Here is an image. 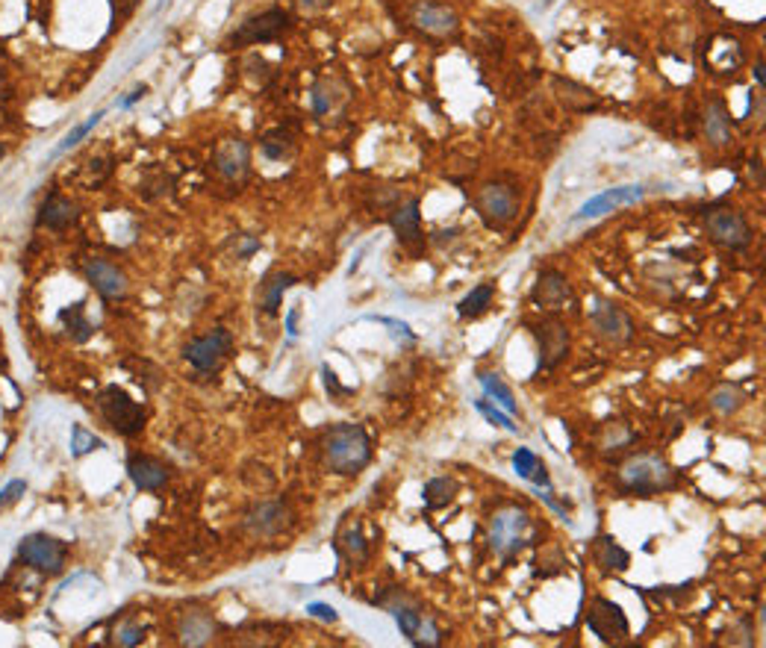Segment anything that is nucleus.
<instances>
[{
  "mask_svg": "<svg viewBox=\"0 0 766 648\" xmlns=\"http://www.w3.org/2000/svg\"><path fill=\"white\" fill-rule=\"evenodd\" d=\"M369 322H380L389 327V333L396 339H404V342H416V333L410 331V324L398 322V318H387V315H369Z\"/></svg>",
  "mask_w": 766,
  "mask_h": 648,
  "instance_id": "obj_39",
  "label": "nucleus"
},
{
  "mask_svg": "<svg viewBox=\"0 0 766 648\" xmlns=\"http://www.w3.org/2000/svg\"><path fill=\"white\" fill-rule=\"evenodd\" d=\"M233 351V336L227 327H216L212 333L207 336H198L192 342L183 345V357L192 368H198L200 375H212L225 366V360L230 357Z\"/></svg>",
  "mask_w": 766,
  "mask_h": 648,
  "instance_id": "obj_8",
  "label": "nucleus"
},
{
  "mask_svg": "<svg viewBox=\"0 0 766 648\" xmlns=\"http://www.w3.org/2000/svg\"><path fill=\"white\" fill-rule=\"evenodd\" d=\"M519 207H522V195L516 192V186L510 183H486L481 192H477V212L486 221V227L502 230L510 221L519 216Z\"/></svg>",
  "mask_w": 766,
  "mask_h": 648,
  "instance_id": "obj_7",
  "label": "nucleus"
},
{
  "mask_svg": "<svg viewBox=\"0 0 766 648\" xmlns=\"http://www.w3.org/2000/svg\"><path fill=\"white\" fill-rule=\"evenodd\" d=\"M18 557L33 566L45 575H59L62 566H66V557H68V548L66 543H59L57 537H48V534H30L18 543Z\"/></svg>",
  "mask_w": 766,
  "mask_h": 648,
  "instance_id": "obj_10",
  "label": "nucleus"
},
{
  "mask_svg": "<svg viewBox=\"0 0 766 648\" xmlns=\"http://www.w3.org/2000/svg\"><path fill=\"white\" fill-rule=\"evenodd\" d=\"M534 336L539 345V368H555L569 351V327L560 318H542Z\"/></svg>",
  "mask_w": 766,
  "mask_h": 648,
  "instance_id": "obj_14",
  "label": "nucleus"
},
{
  "mask_svg": "<svg viewBox=\"0 0 766 648\" xmlns=\"http://www.w3.org/2000/svg\"><path fill=\"white\" fill-rule=\"evenodd\" d=\"M754 80H758V89L763 92V62H758V66H754Z\"/></svg>",
  "mask_w": 766,
  "mask_h": 648,
  "instance_id": "obj_47",
  "label": "nucleus"
},
{
  "mask_svg": "<svg viewBox=\"0 0 766 648\" xmlns=\"http://www.w3.org/2000/svg\"><path fill=\"white\" fill-rule=\"evenodd\" d=\"M216 634V622L207 610H186L180 613V622H177V636H180V645H207Z\"/></svg>",
  "mask_w": 766,
  "mask_h": 648,
  "instance_id": "obj_22",
  "label": "nucleus"
},
{
  "mask_svg": "<svg viewBox=\"0 0 766 648\" xmlns=\"http://www.w3.org/2000/svg\"><path fill=\"white\" fill-rule=\"evenodd\" d=\"M212 165L216 172L230 180V183H242L248 177V165H251V147L245 139H221L216 145V154H212Z\"/></svg>",
  "mask_w": 766,
  "mask_h": 648,
  "instance_id": "obj_15",
  "label": "nucleus"
},
{
  "mask_svg": "<svg viewBox=\"0 0 766 648\" xmlns=\"http://www.w3.org/2000/svg\"><path fill=\"white\" fill-rule=\"evenodd\" d=\"M298 313H301V310L292 306L289 315H286V333H289V336H298Z\"/></svg>",
  "mask_w": 766,
  "mask_h": 648,
  "instance_id": "obj_46",
  "label": "nucleus"
},
{
  "mask_svg": "<svg viewBox=\"0 0 766 648\" xmlns=\"http://www.w3.org/2000/svg\"><path fill=\"white\" fill-rule=\"evenodd\" d=\"M592 560L601 572H625L631 566V555L616 543L613 537H595L592 539Z\"/></svg>",
  "mask_w": 766,
  "mask_h": 648,
  "instance_id": "obj_25",
  "label": "nucleus"
},
{
  "mask_svg": "<svg viewBox=\"0 0 766 648\" xmlns=\"http://www.w3.org/2000/svg\"><path fill=\"white\" fill-rule=\"evenodd\" d=\"M98 410L103 422L119 433V437H136L145 428V407L139 401H133L127 395V389L121 386H106L98 395Z\"/></svg>",
  "mask_w": 766,
  "mask_h": 648,
  "instance_id": "obj_5",
  "label": "nucleus"
},
{
  "mask_svg": "<svg viewBox=\"0 0 766 648\" xmlns=\"http://www.w3.org/2000/svg\"><path fill=\"white\" fill-rule=\"evenodd\" d=\"M307 613L310 616H316V619H322V622H339V613L331 608V604H325V601H313V604H307Z\"/></svg>",
  "mask_w": 766,
  "mask_h": 648,
  "instance_id": "obj_41",
  "label": "nucleus"
},
{
  "mask_svg": "<svg viewBox=\"0 0 766 648\" xmlns=\"http://www.w3.org/2000/svg\"><path fill=\"white\" fill-rule=\"evenodd\" d=\"M322 463L327 472L354 477L371 463V439L363 424H334L322 437Z\"/></svg>",
  "mask_w": 766,
  "mask_h": 648,
  "instance_id": "obj_1",
  "label": "nucleus"
},
{
  "mask_svg": "<svg viewBox=\"0 0 766 648\" xmlns=\"http://www.w3.org/2000/svg\"><path fill=\"white\" fill-rule=\"evenodd\" d=\"M98 448H103V439L94 437V433H89L86 428H83V424H74V431H71V454L74 457H86V454L98 451Z\"/></svg>",
  "mask_w": 766,
  "mask_h": 648,
  "instance_id": "obj_34",
  "label": "nucleus"
},
{
  "mask_svg": "<svg viewBox=\"0 0 766 648\" xmlns=\"http://www.w3.org/2000/svg\"><path fill=\"white\" fill-rule=\"evenodd\" d=\"M551 6H555V0H542V6H539V9H551Z\"/></svg>",
  "mask_w": 766,
  "mask_h": 648,
  "instance_id": "obj_48",
  "label": "nucleus"
},
{
  "mask_svg": "<svg viewBox=\"0 0 766 648\" xmlns=\"http://www.w3.org/2000/svg\"><path fill=\"white\" fill-rule=\"evenodd\" d=\"M77 218H80V207L74 204L71 198L53 192V195L45 198V204L39 207L36 225L48 227V230H68Z\"/></svg>",
  "mask_w": 766,
  "mask_h": 648,
  "instance_id": "obj_19",
  "label": "nucleus"
},
{
  "mask_svg": "<svg viewBox=\"0 0 766 648\" xmlns=\"http://www.w3.org/2000/svg\"><path fill=\"white\" fill-rule=\"evenodd\" d=\"M587 625H590V631L599 636L601 643H608V645L619 643V640H625L628 634H631V625H628V616L622 613L619 604L610 601V599H601V596H595L590 601Z\"/></svg>",
  "mask_w": 766,
  "mask_h": 648,
  "instance_id": "obj_11",
  "label": "nucleus"
},
{
  "mask_svg": "<svg viewBox=\"0 0 766 648\" xmlns=\"http://www.w3.org/2000/svg\"><path fill=\"white\" fill-rule=\"evenodd\" d=\"M646 195L643 186H616V189H604L595 198H590L578 212H574V221H587V218H601L608 212H616L622 207L637 204Z\"/></svg>",
  "mask_w": 766,
  "mask_h": 648,
  "instance_id": "obj_17",
  "label": "nucleus"
},
{
  "mask_svg": "<svg viewBox=\"0 0 766 648\" xmlns=\"http://www.w3.org/2000/svg\"><path fill=\"white\" fill-rule=\"evenodd\" d=\"M292 27V15L286 9H265L260 15L245 18L239 30H233L225 48H248V45H265V41H278L286 30Z\"/></svg>",
  "mask_w": 766,
  "mask_h": 648,
  "instance_id": "obj_6",
  "label": "nucleus"
},
{
  "mask_svg": "<svg viewBox=\"0 0 766 648\" xmlns=\"http://www.w3.org/2000/svg\"><path fill=\"white\" fill-rule=\"evenodd\" d=\"M313 112L316 115H327L331 112V98H327V92L322 86H316L313 92Z\"/></svg>",
  "mask_w": 766,
  "mask_h": 648,
  "instance_id": "obj_43",
  "label": "nucleus"
},
{
  "mask_svg": "<svg viewBox=\"0 0 766 648\" xmlns=\"http://www.w3.org/2000/svg\"><path fill=\"white\" fill-rule=\"evenodd\" d=\"M493 298H495V283H481L475 286V289L466 295V298L457 304V315L460 318H481L489 306H493Z\"/></svg>",
  "mask_w": 766,
  "mask_h": 648,
  "instance_id": "obj_29",
  "label": "nucleus"
},
{
  "mask_svg": "<svg viewBox=\"0 0 766 648\" xmlns=\"http://www.w3.org/2000/svg\"><path fill=\"white\" fill-rule=\"evenodd\" d=\"M477 384H481L484 395H486L489 401L498 404V407H502L504 413H510V416H516V413H519V404H516V398H513V392H510V386L504 384L502 377L495 375V371H481V375H477Z\"/></svg>",
  "mask_w": 766,
  "mask_h": 648,
  "instance_id": "obj_28",
  "label": "nucleus"
},
{
  "mask_svg": "<svg viewBox=\"0 0 766 648\" xmlns=\"http://www.w3.org/2000/svg\"><path fill=\"white\" fill-rule=\"evenodd\" d=\"M413 21L422 33L436 36V39H445V36H454L460 30V18L449 6V4H440V0H422V4L413 9Z\"/></svg>",
  "mask_w": 766,
  "mask_h": 648,
  "instance_id": "obj_16",
  "label": "nucleus"
},
{
  "mask_svg": "<svg viewBox=\"0 0 766 648\" xmlns=\"http://www.w3.org/2000/svg\"><path fill=\"white\" fill-rule=\"evenodd\" d=\"M336 551L339 557H345L351 566H360V563L369 560V543L363 537V528H360V522L348 525L345 530H339L336 537Z\"/></svg>",
  "mask_w": 766,
  "mask_h": 648,
  "instance_id": "obj_26",
  "label": "nucleus"
},
{
  "mask_svg": "<svg viewBox=\"0 0 766 648\" xmlns=\"http://www.w3.org/2000/svg\"><path fill=\"white\" fill-rule=\"evenodd\" d=\"M708 236L717 242V245L728 248V251H743L752 245V227L746 216L734 207H717L708 212L705 218Z\"/></svg>",
  "mask_w": 766,
  "mask_h": 648,
  "instance_id": "obj_9",
  "label": "nucleus"
},
{
  "mask_svg": "<svg viewBox=\"0 0 766 648\" xmlns=\"http://www.w3.org/2000/svg\"><path fill=\"white\" fill-rule=\"evenodd\" d=\"M587 315H590L592 331L610 345H625L634 333V324H631V318H628V313L610 301H595V306H590Z\"/></svg>",
  "mask_w": 766,
  "mask_h": 648,
  "instance_id": "obj_12",
  "label": "nucleus"
},
{
  "mask_svg": "<svg viewBox=\"0 0 766 648\" xmlns=\"http://www.w3.org/2000/svg\"><path fill=\"white\" fill-rule=\"evenodd\" d=\"M378 604L387 613H392V619L398 622L401 634L407 636L413 645H422V648H433L442 643V631L436 628L433 619L422 613V608L410 596H404L401 590H392L387 596H380Z\"/></svg>",
  "mask_w": 766,
  "mask_h": 648,
  "instance_id": "obj_3",
  "label": "nucleus"
},
{
  "mask_svg": "<svg viewBox=\"0 0 766 648\" xmlns=\"http://www.w3.org/2000/svg\"><path fill=\"white\" fill-rule=\"evenodd\" d=\"M145 640V625H139V622H133V619H127V622H121L119 628L112 631V643L115 645H121V648H130V645H139Z\"/></svg>",
  "mask_w": 766,
  "mask_h": 648,
  "instance_id": "obj_36",
  "label": "nucleus"
},
{
  "mask_svg": "<svg viewBox=\"0 0 766 648\" xmlns=\"http://www.w3.org/2000/svg\"><path fill=\"white\" fill-rule=\"evenodd\" d=\"M127 475H130V481L145 493L163 490L168 484V466L147 454H133L130 460H127Z\"/></svg>",
  "mask_w": 766,
  "mask_h": 648,
  "instance_id": "obj_20",
  "label": "nucleus"
},
{
  "mask_svg": "<svg viewBox=\"0 0 766 648\" xmlns=\"http://www.w3.org/2000/svg\"><path fill=\"white\" fill-rule=\"evenodd\" d=\"M419 207H422L419 198H407L401 207L392 209L389 225H392V230H396V236H398L401 242H416V239L422 236V230H419L422 212H419Z\"/></svg>",
  "mask_w": 766,
  "mask_h": 648,
  "instance_id": "obj_23",
  "label": "nucleus"
},
{
  "mask_svg": "<svg viewBox=\"0 0 766 648\" xmlns=\"http://www.w3.org/2000/svg\"><path fill=\"white\" fill-rule=\"evenodd\" d=\"M475 410L481 413L486 422H493V424H498V428H504L507 433H519V424H513V416H510V413H504L502 407H498V404H493L489 398H477V401H475Z\"/></svg>",
  "mask_w": 766,
  "mask_h": 648,
  "instance_id": "obj_33",
  "label": "nucleus"
},
{
  "mask_svg": "<svg viewBox=\"0 0 766 648\" xmlns=\"http://www.w3.org/2000/svg\"><path fill=\"white\" fill-rule=\"evenodd\" d=\"M59 322L66 324L68 336L74 339V342H86V339L94 333V324L86 318V310H83V304H74L71 310L66 306V310H59Z\"/></svg>",
  "mask_w": 766,
  "mask_h": 648,
  "instance_id": "obj_30",
  "label": "nucleus"
},
{
  "mask_svg": "<svg viewBox=\"0 0 766 648\" xmlns=\"http://www.w3.org/2000/svg\"><path fill=\"white\" fill-rule=\"evenodd\" d=\"M292 4L301 15H316V13H325V9L331 6V0H292Z\"/></svg>",
  "mask_w": 766,
  "mask_h": 648,
  "instance_id": "obj_42",
  "label": "nucleus"
},
{
  "mask_svg": "<svg viewBox=\"0 0 766 648\" xmlns=\"http://www.w3.org/2000/svg\"><path fill=\"white\" fill-rule=\"evenodd\" d=\"M289 525V507L286 502H260L245 516V528L257 537H278Z\"/></svg>",
  "mask_w": 766,
  "mask_h": 648,
  "instance_id": "obj_18",
  "label": "nucleus"
},
{
  "mask_svg": "<svg viewBox=\"0 0 766 648\" xmlns=\"http://www.w3.org/2000/svg\"><path fill=\"white\" fill-rule=\"evenodd\" d=\"M27 493V484L24 481H9L6 486H4V493H0V513H4V510H9L13 504H18L21 502V495Z\"/></svg>",
  "mask_w": 766,
  "mask_h": 648,
  "instance_id": "obj_40",
  "label": "nucleus"
},
{
  "mask_svg": "<svg viewBox=\"0 0 766 648\" xmlns=\"http://www.w3.org/2000/svg\"><path fill=\"white\" fill-rule=\"evenodd\" d=\"M242 248H239V260H248L254 251H260V239L257 236H239Z\"/></svg>",
  "mask_w": 766,
  "mask_h": 648,
  "instance_id": "obj_44",
  "label": "nucleus"
},
{
  "mask_svg": "<svg viewBox=\"0 0 766 648\" xmlns=\"http://www.w3.org/2000/svg\"><path fill=\"white\" fill-rule=\"evenodd\" d=\"M572 298V286L569 280L563 278L560 271L555 269H546L537 278V286H534V304L539 306H548V310H560L563 304H566Z\"/></svg>",
  "mask_w": 766,
  "mask_h": 648,
  "instance_id": "obj_21",
  "label": "nucleus"
},
{
  "mask_svg": "<svg viewBox=\"0 0 766 648\" xmlns=\"http://www.w3.org/2000/svg\"><path fill=\"white\" fill-rule=\"evenodd\" d=\"M705 133L710 145H728L731 142V115L726 110V103H722L719 98H714L708 103V112H705Z\"/></svg>",
  "mask_w": 766,
  "mask_h": 648,
  "instance_id": "obj_27",
  "label": "nucleus"
},
{
  "mask_svg": "<svg viewBox=\"0 0 766 648\" xmlns=\"http://www.w3.org/2000/svg\"><path fill=\"white\" fill-rule=\"evenodd\" d=\"M675 484H678L675 469L655 454L628 457V460L622 463V469H619V486L631 495L648 498V495L675 490Z\"/></svg>",
  "mask_w": 766,
  "mask_h": 648,
  "instance_id": "obj_2",
  "label": "nucleus"
},
{
  "mask_svg": "<svg viewBox=\"0 0 766 648\" xmlns=\"http://www.w3.org/2000/svg\"><path fill=\"white\" fill-rule=\"evenodd\" d=\"M743 392L740 386L734 384H722L714 389V395H710V407H714L717 413H722V416H731V413H737L743 407Z\"/></svg>",
  "mask_w": 766,
  "mask_h": 648,
  "instance_id": "obj_32",
  "label": "nucleus"
},
{
  "mask_svg": "<svg viewBox=\"0 0 766 648\" xmlns=\"http://www.w3.org/2000/svg\"><path fill=\"white\" fill-rule=\"evenodd\" d=\"M539 457L530 451V448H516V454H513V469H516V475L522 477V481H530V477H534V472L539 469Z\"/></svg>",
  "mask_w": 766,
  "mask_h": 648,
  "instance_id": "obj_38",
  "label": "nucleus"
},
{
  "mask_svg": "<svg viewBox=\"0 0 766 648\" xmlns=\"http://www.w3.org/2000/svg\"><path fill=\"white\" fill-rule=\"evenodd\" d=\"M83 274H86V280L101 292V298H106V301H121L127 295V289H130L127 274L115 262L103 260V257H89L86 262H83Z\"/></svg>",
  "mask_w": 766,
  "mask_h": 648,
  "instance_id": "obj_13",
  "label": "nucleus"
},
{
  "mask_svg": "<svg viewBox=\"0 0 766 648\" xmlns=\"http://www.w3.org/2000/svg\"><path fill=\"white\" fill-rule=\"evenodd\" d=\"M530 519L519 504H504L489 516V548L495 551V557L513 560L525 546Z\"/></svg>",
  "mask_w": 766,
  "mask_h": 648,
  "instance_id": "obj_4",
  "label": "nucleus"
},
{
  "mask_svg": "<svg viewBox=\"0 0 766 648\" xmlns=\"http://www.w3.org/2000/svg\"><path fill=\"white\" fill-rule=\"evenodd\" d=\"M454 495H457V484L451 477H431V481L424 484V507L428 510L449 507L454 502Z\"/></svg>",
  "mask_w": 766,
  "mask_h": 648,
  "instance_id": "obj_31",
  "label": "nucleus"
},
{
  "mask_svg": "<svg viewBox=\"0 0 766 648\" xmlns=\"http://www.w3.org/2000/svg\"><path fill=\"white\" fill-rule=\"evenodd\" d=\"M145 94H147V86H136V89H133V92H130V94H127V98L121 101V106H124V110H127V106H133L136 101H142V98H145Z\"/></svg>",
  "mask_w": 766,
  "mask_h": 648,
  "instance_id": "obj_45",
  "label": "nucleus"
},
{
  "mask_svg": "<svg viewBox=\"0 0 766 648\" xmlns=\"http://www.w3.org/2000/svg\"><path fill=\"white\" fill-rule=\"evenodd\" d=\"M101 119H103V110H101V112H94V115H89V121H86V124H77V127H74V130L66 136V139H62V142L57 145V151H53V156L66 154V151H71L74 145H80V139H86V136L94 130V127L101 124Z\"/></svg>",
  "mask_w": 766,
  "mask_h": 648,
  "instance_id": "obj_35",
  "label": "nucleus"
},
{
  "mask_svg": "<svg viewBox=\"0 0 766 648\" xmlns=\"http://www.w3.org/2000/svg\"><path fill=\"white\" fill-rule=\"evenodd\" d=\"M295 283H298L295 274H289V271H272L269 278L260 283V310L265 315H278L283 292L292 289Z\"/></svg>",
  "mask_w": 766,
  "mask_h": 648,
  "instance_id": "obj_24",
  "label": "nucleus"
},
{
  "mask_svg": "<svg viewBox=\"0 0 766 648\" xmlns=\"http://www.w3.org/2000/svg\"><path fill=\"white\" fill-rule=\"evenodd\" d=\"M289 151H292V142L283 130H274L263 139V154L269 159H283V156H289Z\"/></svg>",
  "mask_w": 766,
  "mask_h": 648,
  "instance_id": "obj_37",
  "label": "nucleus"
},
{
  "mask_svg": "<svg viewBox=\"0 0 766 648\" xmlns=\"http://www.w3.org/2000/svg\"><path fill=\"white\" fill-rule=\"evenodd\" d=\"M4 156H6V147H4V145H0V159H4Z\"/></svg>",
  "mask_w": 766,
  "mask_h": 648,
  "instance_id": "obj_49",
  "label": "nucleus"
}]
</instances>
